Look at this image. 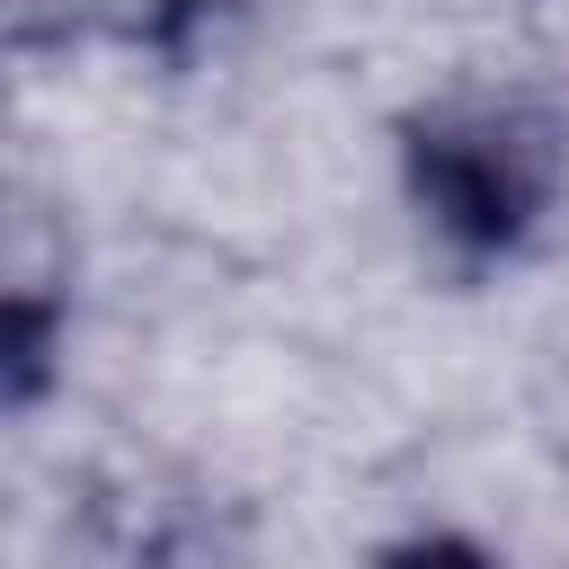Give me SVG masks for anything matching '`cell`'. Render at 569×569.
<instances>
[{
	"instance_id": "obj_1",
	"label": "cell",
	"mask_w": 569,
	"mask_h": 569,
	"mask_svg": "<svg viewBox=\"0 0 569 569\" xmlns=\"http://www.w3.org/2000/svg\"><path fill=\"white\" fill-rule=\"evenodd\" d=\"M569 187V133L533 98H436L400 116V196L462 267L516 258Z\"/></svg>"
},
{
	"instance_id": "obj_2",
	"label": "cell",
	"mask_w": 569,
	"mask_h": 569,
	"mask_svg": "<svg viewBox=\"0 0 569 569\" xmlns=\"http://www.w3.org/2000/svg\"><path fill=\"white\" fill-rule=\"evenodd\" d=\"M53 302L36 293H9V320H0V356H9V409H36L44 382H53Z\"/></svg>"
},
{
	"instance_id": "obj_3",
	"label": "cell",
	"mask_w": 569,
	"mask_h": 569,
	"mask_svg": "<svg viewBox=\"0 0 569 569\" xmlns=\"http://www.w3.org/2000/svg\"><path fill=\"white\" fill-rule=\"evenodd\" d=\"M365 569H498V551L471 542V533H400V542H382Z\"/></svg>"
},
{
	"instance_id": "obj_4",
	"label": "cell",
	"mask_w": 569,
	"mask_h": 569,
	"mask_svg": "<svg viewBox=\"0 0 569 569\" xmlns=\"http://www.w3.org/2000/svg\"><path fill=\"white\" fill-rule=\"evenodd\" d=\"M213 0H124V27L151 36V44H178V27H196Z\"/></svg>"
}]
</instances>
